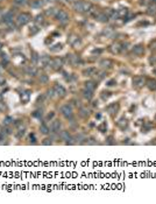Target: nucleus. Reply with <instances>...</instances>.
Listing matches in <instances>:
<instances>
[{"label":"nucleus","mask_w":156,"mask_h":204,"mask_svg":"<svg viewBox=\"0 0 156 204\" xmlns=\"http://www.w3.org/2000/svg\"><path fill=\"white\" fill-rule=\"evenodd\" d=\"M91 7H92V5L90 3H88V1H77V3L73 4V8L77 12H81V13L89 12Z\"/></svg>","instance_id":"1"},{"label":"nucleus","mask_w":156,"mask_h":204,"mask_svg":"<svg viewBox=\"0 0 156 204\" xmlns=\"http://www.w3.org/2000/svg\"><path fill=\"white\" fill-rule=\"evenodd\" d=\"M61 113L63 114L64 117H65L66 119H72L73 111H72V107H71V105H69V104L63 105V106L61 107Z\"/></svg>","instance_id":"2"},{"label":"nucleus","mask_w":156,"mask_h":204,"mask_svg":"<svg viewBox=\"0 0 156 204\" xmlns=\"http://www.w3.org/2000/svg\"><path fill=\"white\" fill-rule=\"evenodd\" d=\"M30 15L28 14V13H21V14H19L18 15V18H16V21H18V25L19 26H23V25H26V23H28V22L30 21Z\"/></svg>","instance_id":"3"},{"label":"nucleus","mask_w":156,"mask_h":204,"mask_svg":"<svg viewBox=\"0 0 156 204\" xmlns=\"http://www.w3.org/2000/svg\"><path fill=\"white\" fill-rule=\"evenodd\" d=\"M133 86L134 87H142L144 84H146V78L143 77V76H135V77H133Z\"/></svg>","instance_id":"4"},{"label":"nucleus","mask_w":156,"mask_h":204,"mask_svg":"<svg viewBox=\"0 0 156 204\" xmlns=\"http://www.w3.org/2000/svg\"><path fill=\"white\" fill-rule=\"evenodd\" d=\"M119 109H120V105H119V103H112V104H110L107 106V109H106V111L108 112V113L111 114L112 117H114L115 114L118 113V111H119Z\"/></svg>","instance_id":"5"},{"label":"nucleus","mask_w":156,"mask_h":204,"mask_svg":"<svg viewBox=\"0 0 156 204\" xmlns=\"http://www.w3.org/2000/svg\"><path fill=\"white\" fill-rule=\"evenodd\" d=\"M50 66H51V68L55 69V70H59V69L62 68V66H63V60L59 57L54 58V60L50 61Z\"/></svg>","instance_id":"6"},{"label":"nucleus","mask_w":156,"mask_h":204,"mask_svg":"<svg viewBox=\"0 0 156 204\" xmlns=\"http://www.w3.org/2000/svg\"><path fill=\"white\" fill-rule=\"evenodd\" d=\"M56 19L58 20L59 22H63V23H65V22L69 21V14L65 12V11H58L56 14Z\"/></svg>","instance_id":"7"},{"label":"nucleus","mask_w":156,"mask_h":204,"mask_svg":"<svg viewBox=\"0 0 156 204\" xmlns=\"http://www.w3.org/2000/svg\"><path fill=\"white\" fill-rule=\"evenodd\" d=\"M53 89H54L55 93H56L57 96H59V97H64V96L66 95V90L64 89L63 86H62L61 84H55Z\"/></svg>","instance_id":"8"},{"label":"nucleus","mask_w":156,"mask_h":204,"mask_svg":"<svg viewBox=\"0 0 156 204\" xmlns=\"http://www.w3.org/2000/svg\"><path fill=\"white\" fill-rule=\"evenodd\" d=\"M61 127H62V124H61V121H59V120H57V119L53 120V123H51V126H50L51 131H53V132H59Z\"/></svg>","instance_id":"9"},{"label":"nucleus","mask_w":156,"mask_h":204,"mask_svg":"<svg viewBox=\"0 0 156 204\" xmlns=\"http://www.w3.org/2000/svg\"><path fill=\"white\" fill-rule=\"evenodd\" d=\"M133 53L136 56H141L142 54L144 53V47L142 46V44H136V46H134V48H133Z\"/></svg>","instance_id":"10"},{"label":"nucleus","mask_w":156,"mask_h":204,"mask_svg":"<svg viewBox=\"0 0 156 204\" xmlns=\"http://www.w3.org/2000/svg\"><path fill=\"white\" fill-rule=\"evenodd\" d=\"M59 136L62 138V140H64L66 143H72L71 142V136H70V133H69L68 131H62L61 134H59Z\"/></svg>","instance_id":"11"},{"label":"nucleus","mask_w":156,"mask_h":204,"mask_svg":"<svg viewBox=\"0 0 156 204\" xmlns=\"http://www.w3.org/2000/svg\"><path fill=\"white\" fill-rule=\"evenodd\" d=\"M50 57L49 56H41V57H39V63L41 64L42 67H46L48 66V64H50Z\"/></svg>","instance_id":"12"},{"label":"nucleus","mask_w":156,"mask_h":204,"mask_svg":"<svg viewBox=\"0 0 156 204\" xmlns=\"http://www.w3.org/2000/svg\"><path fill=\"white\" fill-rule=\"evenodd\" d=\"M96 87H97V82H94V80H89V82H85V89H88V90L90 91H94Z\"/></svg>","instance_id":"13"},{"label":"nucleus","mask_w":156,"mask_h":204,"mask_svg":"<svg viewBox=\"0 0 156 204\" xmlns=\"http://www.w3.org/2000/svg\"><path fill=\"white\" fill-rule=\"evenodd\" d=\"M127 125H128V121H127L126 118H120V119L117 121V126L120 127L121 129H125V128H126Z\"/></svg>","instance_id":"14"},{"label":"nucleus","mask_w":156,"mask_h":204,"mask_svg":"<svg viewBox=\"0 0 156 204\" xmlns=\"http://www.w3.org/2000/svg\"><path fill=\"white\" fill-rule=\"evenodd\" d=\"M83 74L85 76H93V75H96V74H97V69L93 68V67H91V68L85 69V70L83 71Z\"/></svg>","instance_id":"15"},{"label":"nucleus","mask_w":156,"mask_h":204,"mask_svg":"<svg viewBox=\"0 0 156 204\" xmlns=\"http://www.w3.org/2000/svg\"><path fill=\"white\" fill-rule=\"evenodd\" d=\"M147 86L149 90L156 91V80L155 79H148L147 80Z\"/></svg>","instance_id":"16"},{"label":"nucleus","mask_w":156,"mask_h":204,"mask_svg":"<svg viewBox=\"0 0 156 204\" xmlns=\"http://www.w3.org/2000/svg\"><path fill=\"white\" fill-rule=\"evenodd\" d=\"M83 97L86 98L88 100H91V99H92V97H93L92 91L88 90V89H84V90H83Z\"/></svg>","instance_id":"17"},{"label":"nucleus","mask_w":156,"mask_h":204,"mask_svg":"<svg viewBox=\"0 0 156 204\" xmlns=\"http://www.w3.org/2000/svg\"><path fill=\"white\" fill-rule=\"evenodd\" d=\"M112 61L111 60H104V61L100 62V66L102 67V68H111L112 67Z\"/></svg>","instance_id":"18"},{"label":"nucleus","mask_w":156,"mask_h":204,"mask_svg":"<svg viewBox=\"0 0 156 204\" xmlns=\"http://www.w3.org/2000/svg\"><path fill=\"white\" fill-rule=\"evenodd\" d=\"M26 71H27V74H28V75H32V76L36 75V72H37L36 68H35L34 66H30V67H28V68L26 69Z\"/></svg>","instance_id":"19"},{"label":"nucleus","mask_w":156,"mask_h":204,"mask_svg":"<svg viewBox=\"0 0 156 204\" xmlns=\"http://www.w3.org/2000/svg\"><path fill=\"white\" fill-rule=\"evenodd\" d=\"M42 5H43V1H41V0H34V1L30 4V6L34 8H40Z\"/></svg>","instance_id":"20"},{"label":"nucleus","mask_w":156,"mask_h":204,"mask_svg":"<svg viewBox=\"0 0 156 204\" xmlns=\"http://www.w3.org/2000/svg\"><path fill=\"white\" fill-rule=\"evenodd\" d=\"M79 114H81L83 118H86V117H88L90 113H89V110L88 109H85V107H82L81 111H79Z\"/></svg>","instance_id":"21"},{"label":"nucleus","mask_w":156,"mask_h":204,"mask_svg":"<svg viewBox=\"0 0 156 204\" xmlns=\"http://www.w3.org/2000/svg\"><path fill=\"white\" fill-rule=\"evenodd\" d=\"M40 129H41V133H43V134H48L49 132H50V128H49L47 125H41V127H40Z\"/></svg>","instance_id":"22"},{"label":"nucleus","mask_w":156,"mask_h":204,"mask_svg":"<svg viewBox=\"0 0 156 204\" xmlns=\"http://www.w3.org/2000/svg\"><path fill=\"white\" fill-rule=\"evenodd\" d=\"M69 58H70V63H71V64H77L78 61H79L78 56H76V55H71Z\"/></svg>","instance_id":"23"},{"label":"nucleus","mask_w":156,"mask_h":204,"mask_svg":"<svg viewBox=\"0 0 156 204\" xmlns=\"http://www.w3.org/2000/svg\"><path fill=\"white\" fill-rule=\"evenodd\" d=\"M111 51L112 53H115V54H118L120 51V47H119V44H113L112 47H111Z\"/></svg>","instance_id":"24"},{"label":"nucleus","mask_w":156,"mask_h":204,"mask_svg":"<svg viewBox=\"0 0 156 204\" xmlns=\"http://www.w3.org/2000/svg\"><path fill=\"white\" fill-rule=\"evenodd\" d=\"M98 129H99L100 132H102V133H104V132H106V129H107V125H106L105 123H102L100 126H98Z\"/></svg>","instance_id":"25"},{"label":"nucleus","mask_w":156,"mask_h":204,"mask_svg":"<svg viewBox=\"0 0 156 204\" xmlns=\"http://www.w3.org/2000/svg\"><path fill=\"white\" fill-rule=\"evenodd\" d=\"M40 82H41V83H47V82H48V76H47V75H41V76H40Z\"/></svg>","instance_id":"26"},{"label":"nucleus","mask_w":156,"mask_h":204,"mask_svg":"<svg viewBox=\"0 0 156 204\" xmlns=\"http://www.w3.org/2000/svg\"><path fill=\"white\" fill-rule=\"evenodd\" d=\"M111 96H112V93H111V92H106V91H104L102 95H101V98H102V99H107V98L111 97Z\"/></svg>","instance_id":"27"},{"label":"nucleus","mask_w":156,"mask_h":204,"mask_svg":"<svg viewBox=\"0 0 156 204\" xmlns=\"http://www.w3.org/2000/svg\"><path fill=\"white\" fill-rule=\"evenodd\" d=\"M33 116L36 117V118H41V117H42V110H39V111H35L34 113H33Z\"/></svg>","instance_id":"28"},{"label":"nucleus","mask_w":156,"mask_h":204,"mask_svg":"<svg viewBox=\"0 0 156 204\" xmlns=\"http://www.w3.org/2000/svg\"><path fill=\"white\" fill-rule=\"evenodd\" d=\"M13 1H14V4H16V5H24V4H26V1H27V0H13Z\"/></svg>","instance_id":"29"},{"label":"nucleus","mask_w":156,"mask_h":204,"mask_svg":"<svg viewBox=\"0 0 156 204\" xmlns=\"http://www.w3.org/2000/svg\"><path fill=\"white\" fill-rule=\"evenodd\" d=\"M35 22H36V23H40V22H43V17H42V15H37L36 17V19H35Z\"/></svg>","instance_id":"30"},{"label":"nucleus","mask_w":156,"mask_h":204,"mask_svg":"<svg viewBox=\"0 0 156 204\" xmlns=\"http://www.w3.org/2000/svg\"><path fill=\"white\" fill-rule=\"evenodd\" d=\"M28 98H29V93H28V92L22 93V100H23V102H27Z\"/></svg>","instance_id":"31"},{"label":"nucleus","mask_w":156,"mask_h":204,"mask_svg":"<svg viewBox=\"0 0 156 204\" xmlns=\"http://www.w3.org/2000/svg\"><path fill=\"white\" fill-rule=\"evenodd\" d=\"M48 97H50V98H53L55 96V91H54V89H51V90H48Z\"/></svg>","instance_id":"32"},{"label":"nucleus","mask_w":156,"mask_h":204,"mask_svg":"<svg viewBox=\"0 0 156 204\" xmlns=\"http://www.w3.org/2000/svg\"><path fill=\"white\" fill-rule=\"evenodd\" d=\"M150 128H151V125H146V126L142 127V132H144V133H146V132H148Z\"/></svg>","instance_id":"33"},{"label":"nucleus","mask_w":156,"mask_h":204,"mask_svg":"<svg viewBox=\"0 0 156 204\" xmlns=\"http://www.w3.org/2000/svg\"><path fill=\"white\" fill-rule=\"evenodd\" d=\"M115 84H117V82H115V79H111L110 82H107V86H114Z\"/></svg>","instance_id":"34"},{"label":"nucleus","mask_w":156,"mask_h":204,"mask_svg":"<svg viewBox=\"0 0 156 204\" xmlns=\"http://www.w3.org/2000/svg\"><path fill=\"white\" fill-rule=\"evenodd\" d=\"M12 121H13L12 118H11V117H7V118L5 119V125H10Z\"/></svg>","instance_id":"35"},{"label":"nucleus","mask_w":156,"mask_h":204,"mask_svg":"<svg viewBox=\"0 0 156 204\" xmlns=\"http://www.w3.org/2000/svg\"><path fill=\"white\" fill-rule=\"evenodd\" d=\"M5 110H6V105L0 100V111H5Z\"/></svg>","instance_id":"36"},{"label":"nucleus","mask_w":156,"mask_h":204,"mask_svg":"<svg viewBox=\"0 0 156 204\" xmlns=\"http://www.w3.org/2000/svg\"><path fill=\"white\" fill-rule=\"evenodd\" d=\"M54 117H55V113H54V112H51V113H49L48 116H47V120H50V119H53Z\"/></svg>","instance_id":"37"},{"label":"nucleus","mask_w":156,"mask_h":204,"mask_svg":"<svg viewBox=\"0 0 156 204\" xmlns=\"http://www.w3.org/2000/svg\"><path fill=\"white\" fill-rule=\"evenodd\" d=\"M150 49L153 51H156V41H154L153 43H151V47H150Z\"/></svg>","instance_id":"38"},{"label":"nucleus","mask_w":156,"mask_h":204,"mask_svg":"<svg viewBox=\"0 0 156 204\" xmlns=\"http://www.w3.org/2000/svg\"><path fill=\"white\" fill-rule=\"evenodd\" d=\"M43 145H51V140H50V139H46V140H44L43 141Z\"/></svg>","instance_id":"39"},{"label":"nucleus","mask_w":156,"mask_h":204,"mask_svg":"<svg viewBox=\"0 0 156 204\" xmlns=\"http://www.w3.org/2000/svg\"><path fill=\"white\" fill-rule=\"evenodd\" d=\"M98 76H99V78L101 79V78H104L106 75H105V72H99V75H98Z\"/></svg>","instance_id":"40"},{"label":"nucleus","mask_w":156,"mask_h":204,"mask_svg":"<svg viewBox=\"0 0 156 204\" xmlns=\"http://www.w3.org/2000/svg\"><path fill=\"white\" fill-rule=\"evenodd\" d=\"M4 83H5V79H4V78L1 77V76H0V85H3Z\"/></svg>","instance_id":"41"},{"label":"nucleus","mask_w":156,"mask_h":204,"mask_svg":"<svg viewBox=\"0 0 156 204\" xmlns=\"http://www.w3.org/2000/svg\"><path fill=\"white\" fill-rule=\"evenodd\" d=\"M30 141H33V143H35V136L34 135H30Z\"/></svg>","instance_id":"42"},{"label":"nucleus","mask_w":156,"mask_h":204,"mask_svg":"<svg viewBox=\"0 0 156 204\" xmlns=\"http://www.w3.org/2000/svg\"><path fill=\"white\" fill-rule=\"evenodd\" d=\"M44 3H53V1H54V0H43Z\"/></svg>","instance_id":"43"},{"label":"nucleus","mask_w":156,"mask_h":204,"mask_svg":"<svg viewBox=\"0 0 156 204\" xmlns=\"http://www.w3.org/2000/svg\"><path fill=\"white\" fill-rule=\"evenodd\" d=\"M1 48H3V44L0 43V50H1Z\"/></svg>","instance_id":"44"},{"label":"nucleus","mask_w":156,"mask_h":204,"mask_svg":"<svg viewBox=\"0 0 156 204\" xmlns=\"http://www.w3.org/2000/svg\"><path fill=\"white\" fill-rule=\"evenodd\" d=\"M0 100H1V95H0Z\"/></svg>","instance_id":"45"},{"label":"nucleus","mask_w":156,"mask_h":204,"mask_svg":"<svg viewBox=\"0 0 156 204\" xmlns=\"http://www.w3.org/2000/svg\"><path fill=\"white\" fill-rule=\"evenodd\" d=\"M155 121H156V116H155Z\"/></svg>","instance_id":"46"},{"label":"nucleus","mask_w":156,"mask_h":204,"mask_svg":"<svg viewBox=\"0 0 156 204\" xmlns=\"http://www.w3.org/2000/svg\"><path fill=\"white\" fill-rule=\"evenodd\" d=\"M154 1H155V3H156V0H154Z\"/></svg>","instance_id":"47"},{"label":"nucleus","mask_w":156,"mask_h":204,"mask_svg":"<svg viewBox=\"0 0 156 204\" xmlns=\"http://www.w3.org/2000/svg\"><path fill=\"white\" fill-rule=\"evenodd\" d=\"M155 74H156V70H155Z\"/></svg>","instance_id":"48"}]
</instances>
